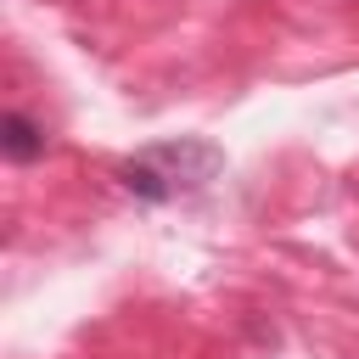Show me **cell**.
<instances>
[{
    "label": "cell",
    "instance_id": "cell-2",
    "mask_svg": "<svg viewBox=\"0 0 359 359\" xmlns=\"http://www.w3.org/2000/svg\"><path fill=\"white\" fill-rule=\"evenodd\" d=\"M0 151H6V163H34V157H45V129L28 112H6L0 118Z\"/></svg>",
    "mask_w": 359,
    "mask_h": 359
},
{
    "label": "cell",
    "instance_id": "cell-1",
    "mask_svg": "<svg viewBox=\"0 0 359 359\" xmlns=\"http://www.w3.org/2000/svg\"><path fill=\"white\" fill-rule=\"evenodd\" d=\"M219 168H224V151H219L213 140L180 135V140H157V146L123 157V163L112 168V180H118L135 202H174V196L202 191Z\"/></svg>",
    "mask_w": 359,
    "mask_h": 359
}]
</instances>
